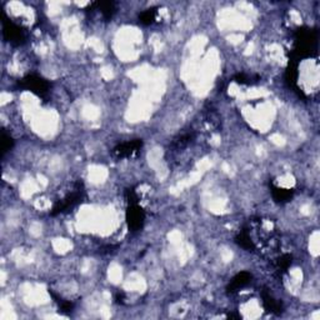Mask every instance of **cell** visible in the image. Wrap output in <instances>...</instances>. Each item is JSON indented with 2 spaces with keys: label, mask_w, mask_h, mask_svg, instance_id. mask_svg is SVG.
<instances>
[{
  "label": "cell",
  "mask_w": 320,
  "mask_h": 320,
  "mask_svg": "<svg viewBox=\"0 0 320 320\" xmlns=\"http://www.w3.org/2000/svg\"><path fill=\"white\" fill-rule=\"evenodd\" d=\"M126 200H128V204L131 205V204H138V195H136L135 190L134 189H128L125 192Z\"/></svg>",
  "instance_id": "e0dca14e"
},
{
  "label": "cell",
  "mask_w": 320,
  "mask_h": 320,
  "mask_svg": "<svg viewBox=\"0 0 320 320\" xmlns=\"http://www.w3.org/2000/svg\"><path fill=\"white\" fill-rule=\"evenodd\" d=\"M317 32L310 28L302 27L295 32V46L290 53V60L298 62L317 54Z\"/></svg>",
  "instance_id": "6da1fadb"
},
{
  "label": "cell",
  "mask_w": 320,
  "mask_h": 320,
  "mask_svg": "<svg viewBox=\"0 0 320 320\" xmlns=\"http://www.w3.org/2000/svg\"><path fill=\"white\" fill-rule=\"evenodd\" d=\"M291 262H293L291 255H289V254H283V255L280 256V258L277 260L278 269L281 270V272H286V270L290 268Z\"/></svg>",
  "instance_id": "9a60e30c"
},
{
  "label": "cell",
  "mask_w": 320,
  "mask_h": 320,
  "mask_svg": "<svg viewBox=\"0 0 320 320\" xmlns=\"http://www.w3.org/2000/svg\"><path fill=\"white\" fill-rule=\"evenodd\" d=\"M157 14H158L157 8L147 9V10H144L140 15H139V22L142 23L143 25L153 24L155 19H157Z\"/></svg>",
  "instance_id": "7c38bea8"
},
{
  "label": "cell",
  "mask_w": 320,
  "mask_h": 320,
  "mask_svg": "<svg viewBox=\"0 0 320 320\" xmlns=\"http://www.w3.org/2000/svg\"><path fill=\"white\" fill-rule=\"evenodd\" d=\"M115 300H117L118 304H124V300H125V294L123 291H118L117 295H115Z\"/></svg>",
  "instance_id": "ac0fdd59"
},
{
  "label": "cell",
  "mask_w": 320,
  "mask_h": 320,
  "mask_svg": "<svg viewBox=\"0 0 320 320\" xmlns=\"http://www.w3.org/2000/svg\"><path fill=\"white\" fill-rule=\"evenodd\" d=\"M14 147V140L10 135L5 133V131H1V155H5L6 152L11 149Z\"/></svg>",
  "instance_id": "2e32d148"
},
{
  "label": "cell",
  "mask_w": 320,
  "mask_h": 320,
  "mask_svg": "<svg viewBox=\"0 0 320 320\" xmlns=\"http://www.w3.org/2000/svg\"><path fill=\"white\" fill-rule=\"evenodd\" d=\"M126 224L131 233L139 232L142 229L145 222V211L138 204H131L128 206L125 214Z\"/></svg>",
  "instance_id": "5b68a950"
},
{
  "label": "cell",
  "mask_w": 320,
  "mask_h": 320,
  "mask_svg": "<svg viewBox=\"0 0 320 320\" xmlns=\"http://www.w3.org/2000/svg\"><path fill=\"white\" fill-rule=\"evenodd\" d=\"M89 8L91 10L100 11L105 20H110L117 13V5L114 1H95V3H91Z\"/></svg>",
  "instance_id": "52a82bcc"
},
{
  "label": "cell",
  "mask_w": 320,
  "mask_h": 320,
  "mask_svg": "<svg viewBox=\"0 0 320 320\" xmlns=\"http://www.w3.org/2000/svg\"><path fill=\"white\" fill-rule=\"evenodd\" d=\"M262 299H263V305H264L265 310L269 313H273V314H280L283 312V305L281 303L277 302L270 293L268 291V289H264L262 291Z\"/></svg>",
  "instance_id": "9c48e42d"
},
{
  "label": "cell",
  "mask_w": 320,
  "mask_h": 320,
  "mask_svg": "<svg viewBox=\"0 0 320 320\" xmlns=\"http://www.w3.org/2000/svg\"><path fill=\"white\" fill-rule=\"evenodd\" d=\"M234 80L238 84H241V85H253V84L259 83V77L256 75H246L244 73H239L234 77Z\"/></svg>",
  "instance_id": "4fadbf2b"
},
{
  "label": "cell",
  "mask_w": 320,
  "mask_h": 320,
  "mask_svg": "<svg viewBox=\"0 0 320 320\" xmlns=\"http://www.w3.org/2000/svg\"><path fill=\"white\" fill-rule=\"evenodd\" d=\"M18 86L24 90L32 91L35 95L40 96V98H45L48 95L49 90H50V83L44 78L39 77L37 74H29L20 79L18 81Z\"/></svg>",
  "instance_id": "3957f363"
},
{
  "label": "cell",
  "mask_w": 320,
  "mask_h": 320,
  "mask_svg": "<svg viewBox=\"0 0 320 320\" xmlns=\"http://www.w3.org/2000/svg\"><path fill=\"white\" fill-rule=\"evenodd\" d=\"M251 280V274L248 272H241L239 274L235 275L232 279V281L228 285V291L230 293H234V291L239 290V289L244 288V286L248 285Z\"/></svg>",
  "instance_id": "ba28073f"
},
{
  "label": "cell",
  "mask_w": 320,
  "mask_h": 320,
  "mask_svg": "<svg viewBox=\"0 0 320 320\" xmlns=\"http://www.w3.org/2000/svg\"><path fill=\"white\" fill-rule=\"evenodd\" d=\"M85 197V190H84V184L81 182H77L74 184V189L73 192H70L69 194L65 195L62 200H59L54 204V206L50 210V215L55 216L58 214L65 213V211L70 210L74 208L75 205H78L79 203H81V200Z\"/></svg>",
  "instance_id": "7a4b0ae2"
},
{
  "label": "cell",
  "mask_w": 320,
  "mask_h": 320,
  "mask_svg": "<svg viewBox=\"0 0 320 320\" xmlns=\"http://www.w3.org/2000/svg\"><path fill=\"white\" fill-rule=\"evenodd\" d=\"M3 37L8 43H10L14 46L23 45L25 43V40H27L24 29L14 22H11L10 19L6 18L3 19Z\"/></svg>",
  "instance_id": "277c9868"
},
{
  "label": "cell",
  "mask_w": 320,
  "mask_h": 320,
  "mask_svg": "<svg viewBox=\"0 0 320 320\" xmlns=\"http://www.w3.org/2000/svg\"><path fill=\"white\" fill-rule=\"evenodd\" d=\"M235 241L238 243V245H240L243 249H245V250H255V244H254V240L251 239L250 233H249L248 229L241 230V232L237 235V238H235Z\"/></svg>",
  "instance_id": "30bf717a"
},
{
  "label": "cell",
  "mask_w": 320,
  "mask_h": 320,
  "mask_svg": "<svg viewBox=\"0 0 320 320\" xmlns=\"http://www.w3.org/2000/svg\"><path fill=\"white\" fill-rule=\"evenodd\" d=\"M272 195L273 199L277 203H288L289 200L293 198L294 190L293 189H284V188L279 187H272Z\"/></svg>",
  "instance_id": "8fae6325"
},
{
  "label": "cell",
  "mask_w": 320,
  "mask_h": 320,
  "mask_svg": "<svg viewBox=\"0 0 320 320\" xmlns=\"http://www.w3.org/2000/svg\"><path fill=\"white\" fill-rule=\"evenodd\" d=\"M49 293H50V295L53 296L54 299H55V302L58 303L59 309L62 310V313H64V314H69V313H72L73 308H74V304H73L72 302H68V300H63V299L59 298V296L56 295V294H54L51 290H49Z\"/></svg>",
  "instance_id": "5bb4252c"
},
{
  "label": "cell",
  "mask_w": 320,
  "mask_h": 320,
  "mask_svg": "<svg viewBox=\"0 0 320 320\" xmlns=\"http://www.w3.org/2000/svg\"><path fill=\"white\" fill-rule=\"evenodd\" d=\"M143 147V140L142 139H134L130 142L121 143V144L117 145L113 150L114 157L123 159V158H133L140 153V149Z\"/></svg>",
  "instance_id": "8992f818"
}]
</instances>
